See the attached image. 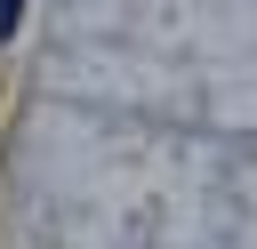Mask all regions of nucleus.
<instances>
[{
  "label": "nucleus",
  "instance_id": "nucleus-1",
  "mask_svg": "<svg viewBox=\"0 0 257 249\" xmlns=\"http://www.w3.org/2000/svg\"><path fill=\"white\" fill-rule=\"evenodd\" d=\"M16 24H24V0H0V40H8Z\"/></svg>",
  "mask_w": 257,
  "mask_h": 249
}]
</instances>
